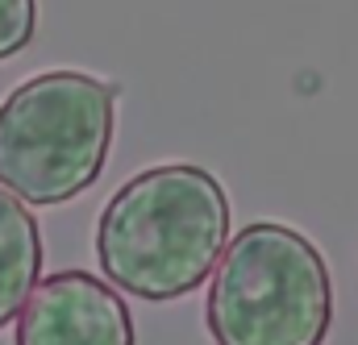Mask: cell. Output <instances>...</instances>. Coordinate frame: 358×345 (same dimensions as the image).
<instances>
[{
    "label": "cell",
    "mask_w": 358,
    "mask_h": 345,
    "mask_svg": "<svg viewBox=\"0 0 358 345\" xmlns=\"http://www.w3.org/2000/svg\"><path fill=\"white\" fill-rule=\"evenodd\" d=\"M204 325L213 345H325L334 279L325 254L283 221H250L208 270Z\"/></svg>",
    "instance_id": "obj_3"
},
{
    "label": "cell",
    "mask_w": 358,
    "mask_h": 345,
    "mask_svg": "<svg viewBox=\"0 0 358 345\" xmlns=\"http://www.w3.org/2000/svg\"><path fill=\"white\" fill-rule=\"evenodd\" d=\"M38 38V0H0V63Z\"/></svg>",
    "instance_id": "obj_6"
},
{
    "label": "cell",
    "mask_w": 358,
    "mask_h": 345,
    "mask_svg": "<svg viewBox=\"0 0 358 345\" xmlns=\"http://www.w3.org/2000/svg\"><path fill=\"white\" fill-rule=\"evenodd\" d=\"M13 345H138L125 295L88 270L38 279L13 316Z\"/></svg>",
    "instance_id": "obj_4"
},
{
    "label": "cell",
    "mask_w": 358,
    "mask_h": 345,
    "mask_svg": "<svg viewBox=\"0 0 358 345\" xmlns=\"http://www.w3.org/2000/svg\"><path fill=\"white\" fill-rule=\"evenodd\" d=\"M229 242L225 183L196 163H163L125 179L96 221L100 274L138 300L167 304L204 287Z\"/></svg>",
    "instance_id": "obj_1"
},
{
    "label": "cell",
    "mask_w": 358,
    "mask_h": 345,
    "mask_svg": "<svg viewBox=\"0 0 358 345\" xmlns=\"http://www.w3.org/2000/svg\"><path fill=\"white\" fill-rule=\"evenodd\" d=\"M42 229L25 200H17L8 187H0V329L17 316L29 287L42 279Z\"/></svg>",
    "instance_id": "obj_5"
},
{
    "label": "cell",
    "mask_w": 358,
    "mask_h": 345,
    "mask_svg": "<svg viewBox=\"0 0 358 345\" xmlns=\"http://www.w3.org/2000/svg\"><path fill=\"white\" fill-rule=\"evenodd\" d=\"M121 87L76 67L38 71L0 100V187L34 208L84 196L104 175Z\"/></svg>",
    "instance_id": "obj_2"
}]
</instances>
